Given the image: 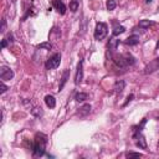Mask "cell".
Segmentation results:
<instances>
[{
	"label": "cell",
	"instance_id": "d6986e66",
	"mask_svg": "<svg viewBox=\"0 0 159 159\" xmlns=\"http://www.w3.org/2000/svg\"><path fill=\"white\" fill-rule=\"evenodd\" d=\"M31 113H32L35 117H40V116H42V108H41V107H34V108L31 109Z\"/></svg>",
	"mask_w": 159,
	"mask_h": 159
},
{
	"label": "cell",
	"instance_id": "44dd1931",
	"mask_svg": "<svg viewBox=\"0 0 159 159\" xmlns=\"http://www.w3.org/2000/svg\"><path fill=\"white\" fill-rule=\"evenodd\" d=\"M37 48H43V50H51L52 48V45L50 42H42L40 45H37Z\"/></svg>",
	"mask_w": 159,
	"mask_h": 159
},
{
	"label": "cell",
	"instance_id": "f546056e",
	"mask_svg": "<svg viewBox=\"0 0 159 159\" xmlns=\"http://www.w3.org/2000/svg\"><path fill=\"white\" fill-rule=\"evenodd\" d=\"M11 1H12V2H15V0H11Z\"/></svg>",
	"mask_w": 159,
	"mask_h": 159
},
{
	"label": "cell",
	"instance_id": "30bf717a",
	"mask_svg": "<svg viewBox=\"0 0 159 159\" xmlns=\"http://www.w3.org/2000/svg\"><path fill=\"white\" fill-rule=\"evenodd\" d=\"M91 104H88V103H86V104H83L81 108H80V111L77 112V114L78 116H81V117H86L87 114H89V112H91Z\"/></svg>",
	"mask_w": 159,
	"mask_h": 159
},
{
	"label": "cell",
	"instance_id": "277c9868",
	"mask_svg": "<svg viewBox=\"0 0 159 159\" xmlns=\"http://www.w3.org/2000/svg\"><path fill=\"white\" fill-rule=\"evenodd\" d=\"M61 63V55L60 53H55L52 55L45 63V67L47 70H53V68H57Z\"/></svg>",
	"mask_w": 159,
	"mask_h": 159
},
{
	"label": "cell",
	"instance_id": "4316f807",
	"mask_svg": "<svg viewBox=\"0 0 159 159\" xmlns=\"http://www.w3.org/2000/svg\"><path fill=\"white\" fill-rule=\"evenodd\" d=\"M12 39H14V37H12V34H9V35H7V37H6V40H7V42H9V43H12V41H14Z\"/></svg>",
	"mask_w": 159,
	"mask_h": 159
},
{
	"label": "cell",
	"instance_id": "603a6c76",
	"mask_svg": "<svg viewBox=\"0 0 159 159\" xmlns=\"http://www.w3.org/2000/svg\"><path fill=\"white\" fill-rule=\"evenodd\" d=\"M125 157H134V158H139V157H142V154H140V153H133V152H128V153H125Z\"/></svg>",
	"mask_w": 159,
	"mask_h": 159
},
{
	"label": "cell",
	"instance_id": "8992f818",
	"mask_svg": "<svg viewBox=\"0 0 159 159\" xmlns=\"http://www.w3.org/2000/svg\"><path fill=\"white\" fill-rule=\"evenodd\" d=\"M83 80V60H80L77 63V71L75 75V84L78 86Z\"/></svg>",
	"mask_w": 159,
	"mask_h": 159
},
{
	"label": "cell",
	"instance_id": "2e32d148",
	"mask_svg": "<svg viewBox=\"0 0 159 159\" xmlns=\"http://www.w3.org/2000/svg\"><path fill=\"white\" fill-rule=\"evenodd\" d=\"M125 31V27L122 26V25H116L114 29H113V36H118L120 34H123Z\"/></svg>",
	"mask_w": 159,
	"mask_h": 159
},
{
	"label": "cell",
	"instance_id": "f1b7e54d",
	"mask_svg": "<svg viewBox=\"0 0 159 159\" xmlns=\"http://www.w3.org/2000/svg\"><path fill=\"white\" fill-rule=\"evenodd\" d=\"M145 2L148 4V2H152V0H145Z\"/></svg>",
	"mask_w": 159,
	"mask_h": 159
},
{
	"label": "cell",
	"instance_id": "ffe728a7",
	"mask_svg": "<svg viewBox=\"0 0 159 159\" xmlns=\"http://www.w3.org/2000/svg\"><path fill=\"white\" fill-rule=\"evenodd\" d=\"M106 6H107V10H114L116 9V6H117V4H116V1L114 0H108L107 1V4H106Z\"/></svg>",
	"mask_w": 159,
	"mask_h": 159
},
{
	"label": "cell",
	"instance_id": "5b68a950",
	"mask_svg": "<svg viewBox=\"0 0 159 159\" xmlns=\"http://www.w3.org/2000/svg\"><path fill=\"white\" fill-rule=\"evenodd\" d=\"M14 77V71L7 67V66H1L0 67V78L1 81H9Z\"/></svg>",
	"mask_w": 159,
	"mask_h": 159
},
{
	"label": "cell",
	"instance_id": "52a82bcc",
	"mask_svg": "<svg viewBox=\"0 0 159 159\" xmlns=\"http://www.w3.org/2000/svg\"><path fill=\"white\" fill-rule=\"evenodd\" d=\"M157 70H159V58H154L153 61H150V62L145 66L144 73L148 75V73H152V72H154V71H157Z\"/></svg>",
	"mask_w": 159,
	"mask_h": 159
},
{
	"label": "cell",
	"instance_id": "cb8c5ba5",
	"mask_svg": "<svg viewBox=\"0 0 159 159\" xmlns=\"http://www.w3.org/2000/svg\"><path fill=\"white\" fill-rule=\"evenodd\" d=\"M5 30H6V20H5V19H2V21H1V29H0L1 34H4V32H5Z\"/></svg>",
	"mask_w": 159,
	"mask_h": 159
},
{
	"label": "cell",
	"instance_id": "ac0fdd59",
	"mask_svg": "<svg viewBox=\"0 0 159 159\" xmlns=\"http://www.w3.org/2000/svg\"><path fill=\"white\" fill-rule=\"evenodd\" d=\"M75 99H76L77 102H83V101H86V99H87V93H83V92H78V93H76V96H75Z\"/></svg>",
	"mask_w": 159,
	"mask_h": 159
},
{
	"label": "cell",
	"instance_id": "83f0119b",
	"mask_svg": "<svg viewBox=\"0 0 159 159\" xmlns=\"http://www.w3.org/2000/svg\"><path fill=\"white\" fill-rule=\"evenodd\" d=\"M157 50H159V40H158V42H157Z\"/></svg>",
	"mask_w": 159,
	"mask_h": 159
},
{
	"label": "cell",
	"instance_id": "7a4b0ae2",
	"mask_svg": "<svg viewBox=\"0 0 159 159\" xmlns=\"http://www.w3.org/2000/svg\"><path fill=\"white\" fill-rule=\"evenodd\" d=\"M113 62L116 63L117 67L119 68H124L127 66H132L135 63V58L132 55H118L113 57Z\"/></svg>",
	"mask_w": 159,
	"mask_h": 159
},
{
	"label": "cell",
	"instance_id": "9c48e42d",
	"mask_svg": "<svg viewBox=\"0 0 159 159\" xmlns=\"http://www.w3.org/2000/svg\"><path fill=\"white\" fill-rule=\"evenodd\" d=\"M124 87H125V82H124L123 80H118V81H116L113 89H114V92H116L117 94H120V93L123 92Z\"/></svg>",
	"mask_w": 159,
	"mask_h": 159
},
{
	"label": "cell",
	"instance_id": "3957f363",
	"mask_svg": "<svg viewBox=\"0 0 159 159\" xmlns=\"http://www.w3.org/2000/svg\"><path fill=\"white\" fill-rule=\"evenodd\" d=\"M108 34V26L104 22H97L96 24V29H94V39L97 41L103 40Z\"/></svg>",
	"mask_w": 159,
	"mask_h": 159
},
{
	"label": "cell",
	"instance_id": "e0dca14e",
	"mask_svg": "<svg viewBox=\"0 0 159 159\" xmlns=\"http://www.w3.org/2000/svg\"><path fill=\"white\" fill-rule=\"evenodd\" d=\"M78 5H80L78 0H70V10L72 12H76L78 10Z\"/></svg>",
	"mask_w": 159,
	"mask_h": 159
},
{
	"label": "cell",
	"instance_id": "7402d4cb",
	"mask_svg": "<svg viewBox=\"0 0 159 159\" xmlns=\"http://www.w3.org/2000/svg\"><path fill=\"white\" fill-rule=\"evenodd\" d=\"M7 91V86L4 83V81H1V83H0V93L2 94V93H5Z\"/></svg>",
	"mask_w": 159,
	"mask_h": 159
},
{
	"label": "cell",
	"instance_id": "4fadbf2b",
	"mask_svg": "<svg viewBox=\"0 0 159 159\" xmlns=\"http://www.w3.org/2000/svg\"><path fill=\"white\" fill-rule=\"evenodd\" d=\"M45 103H46V106L48 108H55L56 99H55V97L52 94H47V96H45Z\"/></svg>",
	"mask_w": 159,
	"mask_h": 159
},
{
	"label": "cell",
	"instance_id": "d4e9b609",
	"mask_svg": "<svg viewBox=\"0 0 159 159\" xmlns=\"http://www.w3.org/2000/svg\"><path fill=\"white\" fill-rule=\"evenodd\" d=\"M133 97H134V96H133V94H129V96H128V97H127V101H125V102H124V104H123V107H125V106H127V104H128V103H129V102H130V101H132V99H133Z\"/></svg>",
	"mask_w": 159,
	"mask_h": 159
},
{
	"label": "cell",
	"instance_id": "484cf974",
	"mask_svg": "<svg viewBox=\"0 0 159 159\" xmlns=\"http://www.w3.org/2000/svg\"><path fill=\"white\" fill-rule=\"evenodd\" d=\"M7 43H9V42H7V40H6V39L1 40V48H5V47L7 46Z\"/></svg>",
	"mask_w": 159,
	"mask_h": 159
},
{
	"label": "cell",
	"instance_id": "6da1fadb",
	"mask_svg": "<svg viewBox=\"0 0 159 159\" xmlns=\"http://www.w3.org/2000/svg\"><path fill=\"white\" fill-rule=\"evenodd\" d=\"M46 144H47V137L42 133H37L35 135V139H34L32 145H31L34 157H36V158L42 157L45 154V150H46Z\"/></svg>",
	"mask_w": 159,
	"mask_h": 159
},
{
	"label": "cell",
	"instance_id": "ba28073f",
	"mask_svg": "<svg viewBox=\"0 0 159 159\" xmlns=\"http://www.w3.org/2000/svg\"><path fill=\"white\" fill-rule=\"evenodd\" d=\"M52 6H53V9H55L58 14H61V15H63V14L66 12V5H65L63 1H61V0H52Z\"/></svg>",
	"mask_w": 159,
	"mask_h": 159
},
{
	"label": "cell",
	"instance_id": "5bb4252c",
	"mask_svg": "<svg viewBox=\"0 0 159 159\" xmlns=\"http://www.w3.org/2000/svg\"><path fill=\"white\" fill-rule=\"evenodd\" d=\"M154 24H155V22H154V21H150V20H140L138 25H139V27H140V29L145 30V29H148L149 26H153Z\"/></svg>",
	"mask_w": 159,
	"mask_h": 159
},
{
	"label": "cell",
	"instance_id": "4dcf8cb0",
	"mask_svg": "<svg viewBox=\"0 0 159 159\" xmlns=\"http://www.w3.org/2000/svg\"><path fill=\"white\" fill-rule=\"evenodd\" d=\"M158 11H159V6H158Z\"/></svg>",
	"mask_w": 159,
	"mask_h": 159
},
{
	"label": "cell",
	"instance_id": "8fae6325",
	"mask_svg": "<svg viewBox=\"0 0 159 159\" xmlns=\"http://www.w3.org/2000/svg\"><path fill=\"white\" fill-rule=\"evenodd\" d=\"M124 43H125V45H129V46L137 45V43H139V36H138V35H132V36H129L128 39L124 40Z\"/></svg>",
	"mask_w": 159,
	"mask_h": 159
},
{
	"label": "cell",
	"instance_id": "9a60e30c",
	"mask_svg": "<svg viewBox=\"0 0 159 159\" xmlns=\"http://www.w3.org/2000/svg\"><path fill=\"white\" fill-rule=\"evenodd\" d=\"M118 43H119V40H117V39L112 37V39L109 40V42H108V48H109L111 51H114V50H117Z\"/></svg>",
	"mask_w": 159,
	"mask_h": 159
},
{
	"label": "cell",
	"instance_id": "7c38bea8",
	"mask_svg": "<svg viewBox=\"0 0 159 159\" xmlns=\"http://www.w3.org/2000/svg\"><path fill=\"white\" fill-rule=\"evenodd\" d=\"M68 77H70V70H65V71H63V73H62V77H61L60 86H58V89H60V91H62V88H63V86L66 84V82H67Z\"/></svg>",
	"mask_w": 159,
	"mask_h": 159
}]
</instances>
